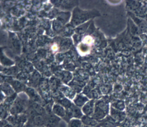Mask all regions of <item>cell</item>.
<instances>
[{"mask_svg":"<svg viewBox=\"0 0 147 127\" xmlns=\"http://www.w3.org/2000/svg\"><path fill=\"white\" fill-rule=\"evenodd\" d=\"M99 16H100V14L97 10H83L76 8L73 11L71 24L73 26H78Z\"/></svg>","mask_w":147,"mask_h":127,"instance_id":"6da1fadb","label":"cell"},{"mask_svg":"<svg viewBox=\"0 0 147 127\" xmlns=\"http://www.w3.org/2000/svg\"><path fill=\"white\" fill-rule=\"evenodd\" d=\"M110 107H111L109 103L105 100L101 98L97 100L96 101L94 113L92 117L98 122L102 120L109 115Z\"/></svg>","mask_w":147,"mask_h":127,"instance_id":"7a4b0ae2","label":"cell"},{"mask_svg":"<svg viewBox=\"0 0 147 127\" xmlns=\"http://www.w3.org/2000/svg\"><path fill=\"white\" fill-rule=\"evenodd\" d=\"M29 103L28 100L18 95L13 104L10 108V115H18L26 114L29 108Z\"/></svg>","mask_w":147,"mask_h":127,"instance_id":"3957f363","label":"cell"},{"mask_svg":"<svg viewBox=\"0 0 147 127\" xmlns=\"http://www.w3.org/2000/svg\"><path fill=\"white\" fill-rule=\"evenodd\" d=\"M6 120L14 127H22L28 122L29 117L27 114L10 115Z\"/></svg>","mask_w":147,"mask_h":127,"instance_id":"277c9868","label":"cell"},{"mask_svg":"<svg viewBox=\"0 0 147 127\" xmlns=\"http://www.w3.org/2000/svg\"><path fill=\"white\" fill-rule=\"evenodd\" d=\"M59 91L63 95V96L70 100H73L77 95L76 92L71 87L69 86L61 84L60 86Z\"/></svg>","mask_w":147,"mask_h":127,"instance_id":"5b68a950","label":"cell"},{"mask_svg":"<svg viewBox=\"0 0 147 127\" xmlns=\"http://www.w3.org/2000/svg\"><path fill=\"white\" fill-rule=\"evenodd\" d=\"M96 100L94 99H90L89 101L81 108L82 111L84 115L91 116L92 117L95 109Z\"/></svg>","mask_w":147,"mask_h":127,"instance_id":"8992f818","label":"cell"},{"mask_svg":"<svg viewBox=\"0 0 147 127\" xmlns=\"http://www.w3.org/2000/svg\"><path fill=\"white\" fill-rule=\"evenodd\" d=\"M109 115L111 116L115 122H117L119 124L123 122L126 117V114L125 112L115 109L111 107H110Z\"/></svg>","mask_w":147,"mask_h":127,"instance_id":"52a82bcc","label":"cell"},{"mask_svg":"<svg viewBox=\"0 0 147 127\" xmlns=\"http://www.w3.org/2000/svg\"><path fill=\"white\" fill-rule=\"evenodd\" d=\"M90 100V99L84 94L78 93L76 95L75 98L72 100V102L76 107L82 108Z\"/></svg>","mask_w":147,"mask_h":127,"instance_id":"ba28073f","label":"cell"},{"mask_svg":"<svg viewBox=\"0 0 147 127\" xmlns=\"http://www.w3.org/2000/svg\"><path fill=\"white\" fill-rule=\"evenodd\" d=\"M24 92L27 94L29 98L32 100V102L38 103L40 104L42 103V99L40 95L36 92L34 89L31 87H26Z\"/></svg>","mask_w":147,"mask_h":127,"instance_id":"9c48e42d","label":"cell"},{"mask_svg":"<svg viewBox=\"0 0 147 127\" xmlns=\"http://www.w3.org/2000/svg\"><path fill=\"white\" fill-rule=\"evenodd\" d=\"M120 124L115 122L109 115L102 120L98 122L99 127H118Z\"/></svg>","mask_w":147,"mask_h":127,"instance_id":"30bf717a","label":"cell"},{"mask_svg":"<svg viewBox=\"0 0 147 127\" xmlns=\"http://www.w3.org/2000/svg\"><path fill=\"white\" fill-rule=\"evenodd\" d=\"M52 113L59 118H65L66 115V109L59 103H55L52 106Z\"/></svg>","mask_w":147,"mask_h":127,"instance_id":"8fae6325","label":"cell"},{"mask_svg":"<svg viewBox=\"0 0 147 127\" xmlns=\"http://www.w3.org/2000/svg\"><path fill=\"white\" fill-rule=\"evenodd\" d=\"M45 126L46 127H54L57 125L60 120V118L58 117L53 113H52V114H46L45 116Z\"/></svg>","mask_w":147,"mask_h":127,"instance_id":"7c38bea8","label":"cell"},{"mask_svg":"<svg viewBox=\"0 0 147 127\" xmlns=\"http://www.w3.org/2000/svg\"><path fill=\"white\" fill-rule=\"evenodd\" d=\"M10 107L4 102L0 103V119L1 120H6L10 114Z\"/></svg>","mask_w":147,"mask_h":127,"instance_id":"4fadbf2b","label":"cell"},{"mask_svg":"<svg viewBox=\"0 0 147 127\" xmlns=\"http://www.w3.org/2000/svg\"><path fill=\"white\" fill-rule=\"evenodd\" d=\"M0 89H1L4 95H6V97L11 96V95L16 93L15 92L12 87L11 86V85H10L9 83L6 82L0 84Z\"/></svg>","mask_w":147,"mask_h":127,"instance_id":"5bb4252c","label":"cell"},{"mask_svg":"<svg viewBox=\"0 0 147 127\" xmlns=\"http://www.w3.org/2000/svg\"><path fill=\"white\" fill-rule=\"evenodd\" d=\"M81 120L82 121L83 125L88 127H97L98 124V122L94 119L92 117H91V116L83 115Z\"/></svg>","mask_w":147,"mask_h":127,"instance_id":"9a60e30c","label":"cell"},{"mask_svg":"<svg viewBox=\"0 0 147 127\" xmlns=\"http://www.w3.org/2000/svg\"><path fill=\"white\" fill-rule=\"evenodd\" d=\"M8 83H9L11 85L15 92L17 94L23 91L24 92L26 89V87L23 83L18 81H10V82H8Z\"/></svg>","mask_w":147,"mask_h":127,"instance_id":"2e32d148","label":"cell"},{"mask_svg":"<svg viewBox=\"0 0 147 127\" xmlns=\"http://www.w3.org/2000/svg\"><path fill=\"white\" fill-rule=\"evenodd\" d=\"M0 62L4 66H10L14 64V62L13 61L9 59L6 56L4 55L3 48L1 47H0Z\"/></svg>","mask_w":147,"mask_h":127,"instance_id":"e0dca14e","label":"cell"},{"mask_svg":"<svg viewBox=\"0 0 147 127\" xmlns=\"http://www.w3.org/2000/svg\"><path fill=\"white\" fill-rule=\"evenodd\" d=\"M90 23L91 22H88L85 23L77 26L76 29V32L77 33V34L79 35L85 33L86 31H88V28H89V26H90Z\"/></svg>","mask_w":147,"mask_h":127,"instance_id":"ac0fdd59","label":"cell"},{"mask_svg":"<svg viewBox=\"0 0 147 127\" xmlns=\"http://www.w3.org/2000/svg\"><path fill=\"white\" fill-rule=\"evenodd\" d=\"M78 50L82 55H86L90 51V46L89 44H87L85 42H82V43L78 44Z\"/></svg>","mask_w":147,"mask_h":127,"instance_id":"d6986e66","label":"cell"},{"mask_svg":"<svg viewBox=\"0 0 147 127\" xmlns=\"http://www.w3.org/2000/svg\"><path fill=\"white\" fill-rule=\"evenodd\" d=\"M82 121L80 119H72L69 122V127H84Z\"/></svg>","mask_w":147,"mask_h":127,"instance_id":"ffe728a7","label":"cell"},{"mask_svg":"<svg viewBox=\"0 0 147 127\" xmlns=\"http://www.w3.org/2000/svg\"><path fill=\"white\" fill-rule=\"evenodd\" d=\"M111 107L115 109L123 111L125 109V105L123 101H117L114 102V103H113Z\"/></svg>","mask_w":147,"mask_h":127,"instance_id":"44dd1931","label":"cell"},{"mask_svg":"<svg viewBox=\"0 0 147 127\" xmlns=\"http://www.w3.org/2000/svg\"><path fill=\"white\" fill-rule=\"evenodd\" d=\"M6 98V96L3 92V91H1V89H0V103H3Z\"/></svg>","mask_w":147,"mask_h":127,"instance_id":"7402d4cb","label":"cell"},{"mask_svg":"<svg viewBox=\"0 0 147 127\" xmlns=\"http://www.w3.org/2000/svg\"><path fill=\"white\" fill-rule=\"evenodd\" d=\"M8 123V122L6 120H0V127H4Z\"/></svg>","mask_w":147,"mask_h":127,"instance_id":"603a6c76","label":"cell"},{"mask_svg":"<svg viewBox=\"0 0 147 127\" xmlns=\"http://www.w3.org/2000/svg\"><path fill=\"white\" fill-rule=\"evenodd\" d=\"M22 127H35L32 124H31L30 122H28L27 123H26L24 125H23V126H22Z\"/></svg>","mask_w":147,"mask_h":127,"instance_id":"cb8c5ba5","label":"cell"},{"mask_svg":"<svg viewBox=\"0 0 147 127\" xmlns=\"http://www.w3.org/2000/svg\"><path fill=\"white\" fill-rule=\"evenodd\" d=\"M4 127H14V126H13L12 125H11V124H9V123L8 122L6 125H5Z\"/></svg>","mask_w":147,"mask_h":127,"instance_id":"d4e9b609","label":"cell"},{"mask_svg":"<svg viewBox=\"0 0 147 127\" xmlns=\"http://www.w3.org/2000/svg\"><path fill=\"white\" fill-rule=\"evenodd\" d=\"M37 127H46L45 126H37Z\"/></svg>","mask_w":147,"mask_h":127,"instance_id":"484cf974","label":"cell"},{"mask_svg":"<svg viewBox=\"0 0 147 127\" xmlns=\"http://www.w3.org/2000/svg\"><path fill=\"white\" fill-rule=\"evenodd\" d=\"M1 83H2V82H1V80H0V84H1Z\"/></svg>","mask_w":147,"mask_h":127,"instance_id":"4316f807","label":"cell"}]
</instances>
